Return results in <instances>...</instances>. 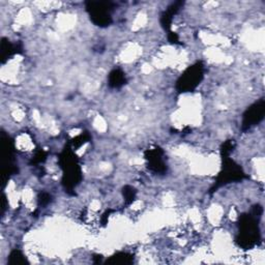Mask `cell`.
<instances>
[{"mask_svg": "<svg viewBox=\"0 0 265 265\" xmlns=\"http://www.w3.org/2000/svg\"><path fill=\"white\" fill-rule=\"evenodd\" d=\"M263 214L261 205H254L250 213L242 214L238 218V234L236 244L244 250H251L260 244L261 232L259 222Z\"/></svg>", "mask_w": 265, "mask_h": 265, "instance_id": "obj_1", "label": "cell"}, {"mask_svg": "<svg viewBox=\"0 0 265 265\" xmlns=\"http://www.w3.org/2000/svg\"><path fill=\"white\" fill-rule=\"evenodd\" d=\"M58 161L62 170L61 184L63 190L70 196H76L75 189L81 183L83 175L78 156L75 153L70 143L63 147L58 157Z\"/></svg>", "mask_w": 265, "mask_h": 265, "instance_id": "obj_2", "label": "cell"}, {"mask_svg": "<svg viewBox=\"0 0 265 265\" xmlns=\"http://www.w3.org/2000/svg\"><path fill=\"white\" fill-rule=\"evenodd\" d=\"M221 159H222V168H221L214 185L208 192L211 195L217 192L220 187L225 186L231 182L241 181L249 177L240 166L230 159V156H221Z\"/></svg>", "mask_w": 265, "mask_h": 265, "instance_id": "obj_3", "label": "cell"}, {"mask_svg": "<svg viewBox=\"0 0 265 265\" xmlns=\"http://www.w3.org/2000/svg\"><path fill=\"white\" fill-rule=\"evenodd\" d=\"M86 12L92 23L101 28H106L112 24V12L114 3L111 1H85Z\"/></svg>", "mask_w": 265, "mask_h": 265, "instance_id": "obj_4", "label": "cell"}, {"mask_svg": "<svg viewBox=\"0 0 265 265\" xmlns=\"http://www.w3.org/2000/svg\"><path fill=\"white\" fill-rule=\"evenodd\" d=\"M204 78V64L202 61H197L179 76L176 81L175 88L178 93L193 92L200 85Z\"/></svg>", "mask_w": 265, "mask_h": 265, "instance_id": "obj_5", "label": "cell"}, {"mask_svg": "<svg viewBox=\"0 0 265 265\" xmlns=\"http://www.w3.org/2000/svg\"><path fill=\"white\" fill-rule=\"evenodd\" d=\"M1 156H2V182L3 186L13 175L18 174L19 169L15 159V143L13 139L1 132Z\"/></svg>", "mask_w": 265, "mask_h": 265, "instance_id": "obj_6", "label": "cell"}, {"mask_svg": "<svg viewBox=\"0 0 265 265\" xmlns=\"http://www.w3.org/2000/svg\"><path fill=\"white\" fill-rule=\"evenodd\" d=\"M265 115V99L260 98L256 103L252 104L242 115L241 131L247 132L253 127L259 125Z\"/></svg>", "mask_w": 265, "mask_h": 265, "instance_id": "obj_7", "label": "cell"}, {"mask_svg": "<svg viewBox=\"0 0 265 265\" xmlns=\"http://www.w3.org/2000/svg\"><path fill=\"white\" fill-rule=\"evenodd\" d=\"M164 150L157 146L151 149H146L144 158L147 161V168L157 174H165L167 172V165L164 161Z\"/></svg>", "mask_w": 265, "mask_h": 265, "instance_id": "obj_8", "label": "cell"}, {"mask_svg": "<svg viewBox=\"0 0 265 265\" xmlns=\"http://www.w3.org/2000/svg\"><path fill=\"white\" fill-rule=\"evenodd\" d=\"M183 4H184L183 1H175L171 5H169L168 8L164 10V12L161 14V18H160L161 25H162L163 29L167 33L171 31L173 17L179 12V9L183 6Z\"/></svg>", "mask_w": 265, "mask_h": 265, "instance_id": "obj_9", "label": "cell"}, {"mask_svg": "<svg viewBox=\"0 0 265 265\" xmlns=\"http://www.w3.org/2000/svg\"><path fill=\"white\" fill-rule=\"evenodd\" d=\"M23 52L21 44H13L8 39L2 38L0 43V59L2 63H5L8 58L16 54H21Z\"/></svg>", "mask_w": 265, "mask_h": 265, "instance_id": "obj_10", "label": "cell"}, {"mask_svg": "<svg viewBox=\"0 0 265 265\" xmlns=\"http://www.w3.org/2000/svg\"><path fill=\"white\" fill-rule=\"evenodd\" d=\"M126 73L120 69H114L108 76V86L113 89H119L127 84Z\"/></svg>", "mask_w": 265, "mask_h": 265, "instance_id": "obj_11", "label": "cell"}, {"mask_svg": "<svg viewBox=\"0 0 265 265\" xmlns=\"http://www.w3.org/2000/svg\"><path fill=\"white\" fill-rule=\"evenodd\" d=\"M104 263L113 265H130L132 263H134V256L130 253L118 252L110 258H108Z\"/></svg>", "mask_w": 265, "mask_h": 265, "instance_id": "obj_12", "label": "cell"}, {"mask_svg": "<svg viewBox=\"0 0 265 265\" xmlns=\"http://www.w3.org/2000/svg\"><path fill=\"white\" fill-rule=\"evenodd\" d=\"M7 263L9 265H25L28 264V260L24 256V254L22 253L20 250L15 249L12 252H10Z\"/></svg>", "mask_w": 265, "mask_h": 265, "instance_id": "obj_13", "label": "cell"}, {"mask_svg": "<svg viewBox=\"0 0 265 265\" xmlns=\"http://www.w3.org/2000/svg\"><path fill=\"white\" fill-rule=\"evenodd\" d=\"M90 139H91V136H90L89 132H82V134H80L79 136L73 138L69 143H70L74 150H77L78 148H80L82 145H84L85 143L89 142Z\"/></svg>", "mask_w": 265, "mask_h": 265, "instance_id": "obj_14", "label": "cell"}, {"mask_svg": "<svg viewBox=\"0 0 265 265\" xmlns=\"http://www.w3.org/2000/svg\"><path fill=\"white\" fill-rule=\"evenodd\" d=\"M123 196L125 199L126 206H129L135 201L136 196H137V190L134 186L127 184L123 187Z\"/></svg>", "mask_w": 265, "mask_h": 265, "instance_id": "obj_15", "label": "cell"}, {"mask_svg": "<svg viewBox=\"0 0 265 265\" xmlns=\"http://www.w3.org/2000/svg\"><path fill=\"white\" fill-rule=\"evenodd\" d=\"M234 148H235V141L233 139L225 141L220 148L221 156H230L231 152L234 150Z\"/></svg>", "mask_w": 265, "mask_h": 265, "instance_id": "obj_16", "label": "cell"}, {"mask_svg": "<svg viewBox=\"0 0 265 265\" xmlns=\"http://www.w3.org/2000/svg\"><path fill=\"white\" fill-rule=\"evenodd\" d=\"M47 160V152L42 148H38L35 152V156L30 161V165H40Z\"/></svg>", "mask_w": 265, "mask_h": 265, "instance_id": "obj_17", "label": "cell"}, {"mask_svg": "<svg viewBox=\"0 0 265 265\" xmlns=\"http://www.w3.org/2000/svg\"><path fill=\"white\" fill-rule=\"evenodd\" d=\"M52 202V196L47 192H41L38 196V205L39 207H45Z\"/></svg>", "mask_w": 265, "mask_h": 265, "instance_id": "obj_18", "label": "cell"}, {"mask_svg": "<svg viewBox=\"0 0 265 265\" xmlns=\"http://www.w3.org/2000/svg\"><path fill=\"white\" fill-rule=\"evenodd\" d=\"M167 38H168V41L170 44H172V45H179V37L176 32H173L172 30L170 32L167 33Z\"/></svg>", "mask_w": 265, "mask_h": 265, "instance_id": "obj_19", "label": "cell"}, {"mask_svg": "<svg viewBox=\"0 0 265 265\" xmlns=\"http://www.w3.org/2000/svg\"><path fill=\"white\" fill-rule=\"evenodd\" d=\"M114 212H115L114 209H107V211L103 214L102 219H101V222H102L103 226H106V225H107V223H108V219H109L110 215H111V214L114 213Z\"/></svg>", "mask_w": 265, "mask_h": 265, "instance_id": "obj_20", "label": "cell"}, {"mask_svg": "<svg viewBox=\"0 0 265 265\" xmlns=\"http://www.w3.org/2000/svg\"><path fill=\"white\" fill-rule=\"evenodd\" d=\"M92 259H93L94 264H99V263L103 262V256L102 255H93Z\"/></svg>", "mask_w": 265, "mask_h": 265, "instance_id": "obj_21", "label": "cell"}, {"mask_svg": "<svg viewBox=\"0 0 265 265\" xmlns=\"http://www.w3.org/2000/svg\"><path fill=\"white\" fill-rule=\"evenodd\" d=\"M6 208V199H5V196L3 195V204H2V215L4 214V211Z\"/></svg>", "mask_w": 265, "mask_h": 265, "instance_id": "obj_22", "label": "cell"}]
</instances>
